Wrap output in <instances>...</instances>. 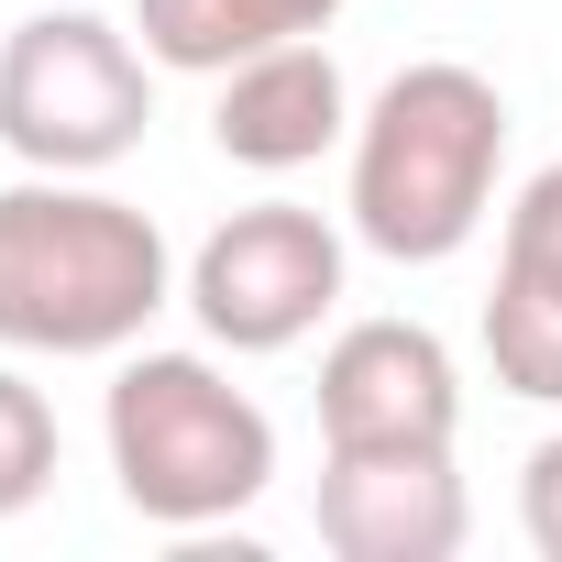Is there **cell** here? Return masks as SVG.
Listing matches in <instances>:
<instances>
[{"mask_svg": "<svg viewBox=\"0 0 562 562\" xmlns=\"http://www.w3.org/2000/svg\"><path fill=\"white\" fill-rule=\"evenodd\" d=\"M463 375L430 321H353L321 353V452H452Z\"/></svg>", "mask_w": 562, "mask_h": 562, "instance_id": "obj_6", "label": "cell"}, {"mask_svg": "<svg viewBox=\"0 0 562 562\" xmlns=\"http://www.w3.org/2000/svg\"><path fill=\"white\" fill-rule=\"evenodd\" d=\"M166 299H177V254L133 199L45 166L0 188V353L100 364L133 353Z\"/></svg>", "mask_w": 562, "mask_h": 562, "instance_id": "obj_1", "label": "cell"}, {"mask_svg": "<svg viewBox=\"0 0 562 562\" xmlns=\"http://www.w3.org/2000/svg\"><path fill=\"white\" fill-rule=\"evenodd\" d=\"M496 166H507V89L463 56L397 67L353 111V243L386 265H452L496 221Z\"/></svg>", "mask_w": 562, "mask_h": 562, "instance_id": "obj_2", "label": "cell"}, {"mask_svg": "<svg viewBox=\"0 0 562 562\" xmlns=\"http://www.w3.org/2000/svg\"><path fill=\"white\" fill-rule=\"evenodd\" d=\"M331 12H342V0H133V34H144L155 67L221 78V67H243V56H265V45L321 34Z\"/></svg>", "mask_w": 562, "mask_h": 562, "instance_id": "obj_9", "label": "cell"}, {"mask_svg": "<svg viewBox=\"0 0 562 562\" xmlns=\"http://www.w3.org/2000/svg\"><path fill=\"white\" fill-rule=\"evenodd\" d=\"M177 299L199 310V331L221 353H288L342 310V232L299 199H254L188 254Z\"/></svg>", "mask_w": 562, "mask_h": 562, "instance_id": "obj_5", "label": "cell"}, {"mask_svg": "<svg viewBox=\"0 0 562 562\" xmlns=\"http://www.w3.org/2000/svg\"><path fill=\"white\" fill-rule=\"evenodd\" d=\"M496 254H529V265H562V155L518 188V210H507V232H496Z\"/></svg>", "mask_w": 562, "mask_h": 562, "instance_id": "obj_12", "label": "cell"}, {"mask_svg": "<svg viewBox=\"0 0 562 562\" xmlns=\"http://www.w3.org/2000/svg\"><path fill=\"white\" fill-rule=\"evenodd\" d=\"M518 529H529V551H540V562H562V430L518 463Z\"/></svg>", "mask_w": 562, "mask_h": 562, "instance_id": "obj_13", "label": "cell"}, {"mask_svg": "<svg viewBox=\"0 0 562 562\" xmlns=\"http://www.w3.org/2000/svg\"><path fill=\"white\" fill-rule=\"evenodd\" d=\"M485 364L507 397L562 408V265L496 254V299H485Z\"/></svg>", "mask_w": 562, "mask_h": 562, "instance_id": "obj_10", "label": "cell"}, {"mask_svg": "<svg viewBox=\"0 0 562 562\" xmlns=\"http://www.w3.org/2000/svg\"><path fill=\"white\" fill-rule=\"evenodd\" d=\"M56 452H67V430H56L45 386H34L23 364H0V518L45 507V485H56Z\"/></svg>", "mask_w": 562, "mask_h": 562, "instance_id": "obj_11", "label": "cell"}, {"mask_svg": "<svg viewBox=\"0 0 562 562\" xmlns=\"http://www.w3.org/2000/svg\"><path fill=\"white\" fill-rule=\"evenodd\" d=\"M155 122V56L111 12H34L0 34V155L45 177H111Z\"/></svg>", "mask_w": 562, "mask_h": 562, "instance_id": "obj_4", "label": "cell"}, {"mask_svg": "<svg viewBox=\"0 0 562 562\" xmlns=\"http://www.w3.org/2000/svg\"><path fill=\"white\" fill-rule=\"evenodd\" d=\"M310 518L342 562H452L474 529V496L452 452H331Z\"/></svg>", "mask_w": 562, "mask_h": 562, "instance_id": "obj_7", "label": "cell"}, {"mask_svg": "<svg viewBox=\"0 0 562 562\" xmlns=\"http://www.w3.org/2000/svg\"><path fill=\"white\" fill-rule=\"evenodd\" d=\"M210 144L254 177H299L321 166L331 144H353V89H342V56L321 34L299 45H265L243 67H221V100H210Z\"/></svg>", "mask_w": 562, "mask_h": 562, "instance_id": "obj_8", "label": "cell"}, {"mask_svg": "<svg viewBox=\"0 0 562 562\" xmlns=\"http://www.w3.org/2000/svg\"><path fill=\"white\" fill-rule=\"evenodd\" d=\"M100 441L122 507L155 529H221L276 485V419L210 353H122Z\"/></svg>", "mask_w": 562, "mask_h": 562, "instance_id": "obj_3", "label": "cell"}]
</instances>
